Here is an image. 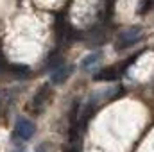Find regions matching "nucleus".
<instances>
[{
  "label": "nucleus",
  "mask_w": 154,
  "mask_h": 152,
  "mask_svg": "<svg viewBox=\"0 0 154 152\" xmlns=\"http://www.w3.org/2000/svg\"><path fill=\"white\" fill-rule=\"evenodd\" d=\"M143 36V29L140 25H134V27H127V29H122L118 32V38H116V50H124L131 45H134L136 41H140Z\"/></svg>",
  "instance_id": "nucleus-1"
},
{
  "label": "nucleus",
  "mask_w": 154,
  "mask_h": 152,
  "mask_svg": "<svg viewBox=\"0 0 154 152\" xmlns=\"http://www.w3.org/2000/svg\"><path fill=\"white\" fill-rule=\"evenodd\" d=\"M50 88H48V84H43L41 88H39L38 91L34 93V97H32V102H31V109L34 111V113H43L45 111V108L48 106V102H50Z\"/></svg>",
  "instance_id": "nucleus-2"
},
{
  "label": "nucleus",
  "mask_w": 154,
  "mask_h": 152,
  "mask_svg": "<svg viewBox=\"0 0 154 152\" xmlns=\"http://www.w3.org/2000/svg\"><path fill=\"white\" fill-rule=\"evenodd\" d=\"M34 123L29 120V118H18L16 120V125H14V134L20 138V140H31L34 136Z\"/></svg>",
  "instance_id": "nucleus-3"
},
{
  "label": "nucleus",
  "mask_w": 154,
  "mask_h": 152,
  "mask_svg": "<svg viewBox=\"0 0 154 152\" xmlns=\"http://www.w3.org/2000/svg\"><path fill=\"white\" fill-rule=\"evenodd\" d=\"M72 74V66H68V65H59L52 74H50V81H52V84H63L68 77Z\"/></svg>",
  "instance_id": "nucleus-4"
},
{
  "label": "nucleus",
  "mask_w": 154,
  "mask_h": 152,
  "mask_svg": "<svg viewBox=\"0 0 154 152\" xmlns=\"http://www.w3.org/2000/svg\"><path fill=\"white\" fill-rule=\"evenodd\" d=\"M116 70H120V68H118V66L104 68V70H100L99 74H95L93 79H95V81H116V79L120 77V72H116Z\"/></svg>",
  "instance_id": "nucleus-5"
},
{
  "label": "nucleus",
  "mask_w": 154,
  "mask_h": 152,
  "mask_svg": "<svg viewBox=\"0 0 154 152\" xmlns=\"http://www.w3.org/2000/svg\"><path fill=\"white\" fill-rule=\"evenodd\" d=\"M9 72L14 77H18V79H25V77L31 75V68L27 65H18V63L9 65Z\"/></svg>",
  "instance_id": "nucleus-6"
},
{
  "label": "nucleus",
  "mask_w": 154,
  "mask_h": 152,
  "mask_svg": "<svg viewBox=\"0 0 154 152\" xmlns=\"http://www.w3.org/2000/svg\"><path fill=\"white\" fill-rule=\"evenodd\" d=\"M100 57H102V54H100V52H93V54L86 56V57L81 61V68H82V70H90L91 66H95V65L100 61Z\"/></svg>",
  "instance_id": "nucleus-7"
},
{
  "label": "nucleus",
  "mask_w": 154,
  "mask_h": 152,
  "mask_svg": "<svg viewBox=\"0 0 154 152\" xmlns=\"http://www.w3.org/2000/svg\"><path fill=\"white\" fill-rule=\"evenodd\" d=\"M34 152H48V149H47V143H39Z\"/></svg>",
  "instance_id": "nucleus-8"
},
{
  "label": "nucleus",
  "mask_w": 154,
  "mask_h": 152,
  "mask_svg": "<svg viewBox=\"0 0 154 152\" xmlns=\"http://www.w3.org/2000/svg\"><path fill=\"white\" fill-rule=\"evenodd\" d=\"M22 152H23V150H22Z\"/></svg>",
  "instance_id": "nucleus-9"
}]
</instances>
